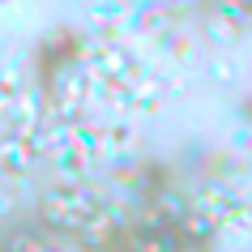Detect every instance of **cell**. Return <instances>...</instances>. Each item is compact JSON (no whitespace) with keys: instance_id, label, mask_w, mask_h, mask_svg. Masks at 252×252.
<instances>
[{"instance_id":"3","label":"cell","mask_w":252,"mask_h":252,"mask_svg":"<svg viewBox=\"0 0 252 252\" xmlns=\"http://www.w3.org/2000/svg\"><path fill=\"white\" fill-rule=\"evenodd\" d=\"M81 103H86V73H64V90H60V98H56L60 120H73L81 111Z\"/></svg>"},{"instance_id":"2","label":"cell","mask_w":252,"mask_h":252,"mask_svg":"<svg viewBox=\"0 0 252 252\" xmlns=\"http://www.w3.org/2000/svg\"><path fill=\"white\" fill-rule=\"evenodd\" d=\"M94 68H103L111 81H133L137 77V64L120 52V47H98V52H94Z\"/></svg>"},{"instance_id":"1","label":"cell","mask_w":252,"mask_h":252,"mask_svg":"<svg viewBox=\"0 0 252 252\" xmlns=\"http://www.w3.org/2000/svg\"><path fill=\"white\" fill-rule=\"evenodd\" d=\"M43 218L56 226H68V231H90L103 210H98V201L90 192H81V188H60V192H47L43 197Z\"/></svg>"},{"instance_id":"4","label":"cell","mask_w":252,"mask_h":252,"mask_svg":"<svg viewBox=\"0 0 252 252\" xmlns=\"http://www.w3.org/2000/svg\"><path fill=\"white\" fill-rule=\"evenodd\" d=\"M226 222H231V226H239V231H248V235H252V210H248V205H235V210L226 214Z\"/></svg>"}]
</instances>
